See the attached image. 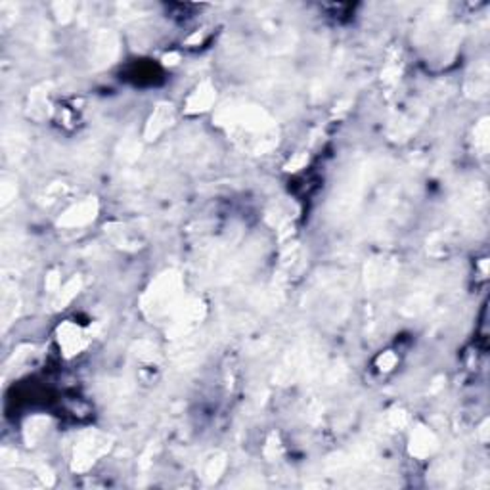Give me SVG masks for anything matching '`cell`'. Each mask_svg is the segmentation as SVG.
<instances>
[{
    "label": "cell",
    "mask_w": 490,
    "mask_h": 490,
    "mask_svg": "<svg viewBox=\"0 0 490 490\" xmlns=\"http://www.w3.org/2000/svg\"><path fill=\"white\" fill-rule=\"evenodd\" d=\"M171 114H173L171 106H159V108L154 111L150 123L146 126V138H148V140H154L159 132H163L169 125H171Z\"/></svg>",
    "instance_id": "cell-7"
},
{
    "label": "cell",
    "mask_w": 490,
    "mask_h": 490,
    "mask_svg": "<svg viewBox=\"0 0 490 490\" xmlns=\"http://www.w3.org/2000/svg\"><path fill=\"white\" fill-rule=\"evenodd\" d=\"M58 341H60V347L64 349V353L67 356L79 354L86 345V337H84L83 329L73 322L61 324L60 329H58Z\"/></svg>",
    "instance_id": "cell-3"
},
{
    "label": "cell",
    "mask_w": 490,
    "mask_h": 490,
    "mask_svg": "<svg viewBox=\"0 0 490 490\" xmlns=\"http://www.w3.org/2000/svg\"><path fill=\"white\" fill-rule=\"evenodd\" d=\"M410 443H412L410 444V452L414 456H418V458H425V456H429L436 449L435 435L429 429H425V427H418V429L414 431Z\"/></svg>",
    "instance_id": "cell-6"
},
{
    "label": "cell",
    "mask_w": 490,
    "mask_h": 490,
    "mask_svg": "<svg viewBox=\"0 0 490 490\" xmlns=\"http://www.w3.org/2000/svg\"><path fill=\"white\" fill-rule=\"evenodd\" d=\"M224 469V460H221V458H213V460L209 461V467H207V471H205V475H207V479H216L219 475H221V471Z\"/></svg>",
    "instance_id": "cell-8"
},
{
    "label": "cell",
    "mask_w": 490,
    "mask_h": 490,
    "mask_svg": "<svg viewBox=\"0 0 490 490\" xmlns=\"http://www.w3.org/2000/svg\"><path fill=\"white\" fill-rule=\"evenodd\" d=\"M396 364V356L393 353H383L381 356H379V368L381 370H391L393 366Z\"/></svg>",
    "instance_id": "cell-9"
},
{
    "label": "cell",
    "mask_w": 490,
    "mask_h": 490,
    "mask_svg": "<svg viewBox=\"0 0 490 490\" xmlns=\"http://www.w3.org/2000/svg\"><path fill=\"white\" fill-rule=\"evenodd\" d=\"M96 211H98V204L94 199H86L83 204L75 205L73 209L67 211L60 222L64 226H83V224L94 219Z\"/></svg>",
    "instance_id": "cell-4"
},
{
    "label": "cell",
    "mask_w": 490,
    "mask_h": 490,
    "mask_svg": "<svg viewBox=\"0 0 490 490\" xmlns=\"http://www.w3.org/2000/svg\"><path fill=\"white\" fill-rule=\"evenodd\" d=\"M108 436H104L98 431H89L79 439L75 444V456H73V469L75 471H84L94 464L100 456L109 449Z\"/></svg>",
    "instance_id": "cell-1"
},
{
    "label": "cell",
    "mask_w": 490,
    "mask_h": 490,
    "mask_svg": "<svg viewBox=\"0 0 490 490\" xmlns=\"http://www.w3.org/2000/svg\"><path fill=\"white\" fill-rule=\"evenodd\" d=\"M213 102H215V89L211 86V83H201L186 100V111L199 114V111L209 109Z\"/></svg>",
    "instance_id": "cell-5"
},
{
    "label": "cell",
    "mask_w": 490,
    "mask_h": 490,
    "mask_svg": "<svg viewBox=\"0 0 490 490\" xmlns=\"http://www.w3.org/2000/svg\"><path fill=\"white\" fill-rule=\"evenodd\" d=\"M180 289V278L176 274H163L159 280L151 286L146 297H150V303H146L144 309L151 311L154 314H161L169 311V305L176 303Z\"/></svg>",
    "instance_id": "cell-2"
}]
</instances>
